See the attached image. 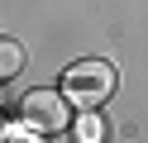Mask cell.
<instances>
[{"label":"cell","mask_w":148,"mask_h":143,"mask_svg":"<svg viewBox=\"0 0 148 143\" xmlns=\"http://www.w3.org/2000/svg\"><path fill=\"white\" fill-rule=\"evenodd\" d=\"M115 67L105 62V57H81V62H72L67 72H62L58 91L72 100V110H100V105L115 95Z\"/></svg>","instance_id":"6da1fadb"},{"label":"cell","mask_w":148,"mask_h":143,"mask_svg":"<svg viewBox=\"0 0 148 143\" xmlns=\"http://www.w3.org/2000/svg\"><path fill=\"white\" fill-rule=\"evenodd\" d=\"M67 105H72V100H67L62 91H29V95L19 100V114L43 133V138H53V133L67 129Z\"/></svg>","instance_id":"7a4b0ae2"},{"label":"cell","mask_w":148,"mask_h":143,"mask_svg":"<svg viewBox=\"0 0 148 143\" xmlns=\"http://www.w3.org/2000/svg\"><path fill=\"white\" fill-rule=\"evenodd\" d=\"M24 67V48L14 43V38H5V43H0V76H14Z\"/></svg>","instance_id":"3957f363"},{"label":"cell","mask_w":148,"mask_h":143,"mask_svg":"<svg viewBox=\"0 0 148 143\" xmlns=\"http://www.w3.org/2000/svg\"><path fill=\"white\" fill-rule=\"evenodd\" d=\"M77 138H81V143L105 138V124H100V114H96V110H81V119H77Z\"/></svg>","instance_id":"277c9868"}]
</instances>
